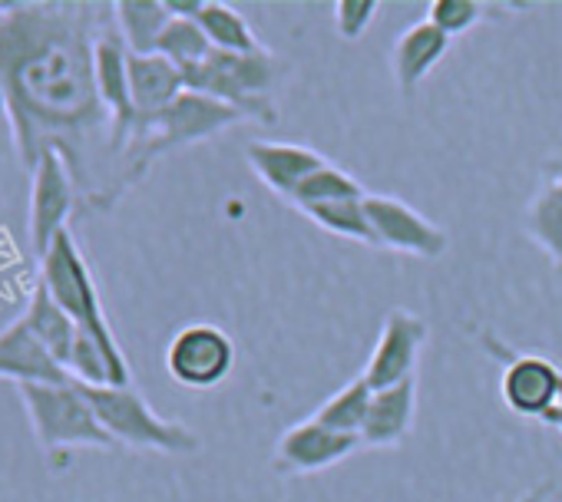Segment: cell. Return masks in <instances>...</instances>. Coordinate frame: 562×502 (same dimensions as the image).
I'll return each mask as SVG.
<instances>
[{"instance_id": "obj_1", "label": "cell", "mask_w": 562, "mask_h": 502, "mask_svg": "<svg viewBox=\"0 0 562 502\" xmlns=\"http://www.w3.org/2000/svg\"><path fill=\"white\" fill-rule=\"evenodd\" d=\"M113 4L90 0H14L0 4V116L31 172L60 152L80 215H106L139 185L97 90V41Z\"/></svg>"}, {"instance_id": "obj_2", "label": "cell", "mask_w": 562, "mask_h": 502, "mask_svg": "<svg viewBox=\"0 0 562 502\" xmlns=\"http://www.w3.org/2000/svg\"><path fill=\"white\" fill-rule=\"evenodd\" d=\"M37 278L47 285V292L57 298V305L74 318V324L103 347V354H106V361L113 367V387H130L133 384L130 361H126V354H123L110 321H106L93 269H90L87 255L77 244L74 228L57 235V241L47 251V259L41 262V275Z\"/></svg>"}, {"instance_id": "obj_3", "label": "cell", "mask_w": 562, "mask_h": 502, "mask_svg": "<svg viewBox=\"0 0 562 502\" xmlns=\"http://www.w3.org/2000/svg\"><path fill=\"white\" fill-rule=\"evenodd\" d=\"M27 420L41 449L64 466L74 449H113L116 443L103 430L83 384H24L18 387Z\"/></svg>"}, {"instance_id": "obj_4", "label": "cell", "mask_w": 562, "mask_h": 502, "mask_svg": "<svg viewBox=\"0 0 562 502\" xmlns=\"http://www.w3.org/2000/svg\"><path fill=\"white\" fill-rule=\"evenodd\" d=\"M186 90L212 96L245 116V123H274V87L281 64L265 47L258 54L212 50L199 67L186 70Z\"/></svg>"}, {"instance_id": "obj_5", "label": "cell", "mask_w": 562, "mask_h": 502, "mask_svg": "<svg viewBox=\"0 0 562 502\" xmlns=\"http://www.w3.org/2000/svg\"><path fill=\"white\" fill-rule=\"evenodd\" d=\"M238 123H245V116L238 110H232V106H225V103H218L212 96L186 90L169 110L136 123V133L130 139V166H133L136 179L143 182L146 172L166 152H176L182 146L212 139V136H218V133H225V129H232Z\"/></svg>"}, {"instance_id": "obj_6", "label": "cell", "mask_w": 562, "mask_h": 502, "mask_svg": "<svg viewBox=\"0 0 562 502\" xmlns=\"http://www.w3.org/2000/svg\"><path fill=\"white\" fill-rule=\"evenodd\" d=\"M83 390L116 446L149 449V453H166V456H189L199 449L195 430H189L179 420L159 417L133 384L130 387H83Z\"/></svg>"}, {"instance_id": "obj_7", "label": "cell", "mask_w": 562, "mask_h": 502, "mask_svg": "<svg viewBox=\"0 0 562 502\" xmlns=\"http://www.w3.org/2000/svg\"><path fill=\"white\" fill-rule=\"evenodd\" d=\"M80 215V192L60 152H44L31 169V205H27V238L34 259L44 262L70 218Z\"/></svg>"}, {"instance_id": "obj_8", "label": "cell", "mask_w": 562, "mask_h": 502, "mask_svg": "<svg viewBox=\"0 0 562 502\" xmlns=\"http://www.w3.org/2000/svg\"><path fill=\"white\" fill-rule=\"evenodd\" d=\"M235 367V341L218 324H186L166 347V370L189 390L218 387Z\"/></svg>"}, {"instance_id": "obj_9", "label": "cell", "mask_w": 562, "mask_h": 502, "mask_svg": "<svg viewBox=\"0 0 562 502\" xmlns=\"http://www.w3.org/2000/svg\"><path fill=\"white\" fill-rule=\"evenodd\" d=\"M364 208H368V221H371L378 248L434 262L450 244V238L440 225H434L427 215H420L417 208H411L407 202H401L394 195H371L368 192Z\"/></svg>"}, {"instance_id": "obj_10", "label": "cell", "mask_w": 562, "mask_h": 502, "mask_svg": "<svg viewBox=\"0 0 562 502\" xmlns=\"http://www.w3.org/2000/svg\"><path fill=\"white\" fill-rule=\"evenodd\" d=\"M358 449H361V436L328 430L315 417H308L278 436L271 463L285 476H308V472L338 466L341 459H348Z\"/></svg>"}, {"instance_id": "obj_11", "label": "cell", "mask_w": 562, "mask_h": 502, "mask_svg": "<svg viewBox=\"0 0 562 502\" xmlns=\"http://www.w3.org/2000/svg\"><path fill=\"white\" fill-rule=\"evenodd\" d=\"M424 344H427V321L411 311H391L384 318L381 338H378L361 377L368 380L371 390H387L394 384L411 380Z\"/></svg>"}, {"instance_id": "obj_12", "label": "cell", "mask_w": 562, "mask_h": 502, "mask_svg": "<svg viewBox=\"0 0 562 502\" xmlns=\"http://www.w3.org/2000/svg\"><path fill=\"white\" fill-rule=\"evenodd\" d=\"M559 380L562 370L542 354H513L503 364L499 397L516 417L542 420L559 403Z\"/></svg>"}, {"instance_id": "obj_13", "label": "cell", "mask_w": 562, "mask_h": 502, "mask_svg": "<svg viewBox=\"0 0 562 502\" xmlns=\"http://www.w3.org/2000/svg\"><path fill=\"white\" fill-rule=\"evenodd\" d=\"M245 162L251 166L258 182H265L278 198L295 202V195L305 185V179L312 172H318L328 159L322 152H315L312 146H302V142H265V139H255L245 149Z\"/></svg>"}, {"instance_id": "obj_14", "label": "cell", "mask_w": 562, "mask_h": 502, "mask_svg": "<svg viewBox=\"0 0 562 502\" xmlns=\"http://www.w3.org/2000/svg\"><path fill=\"white\" fill-rule=\"evenodd\" d=\"M0 380L24 384H67L70 374L54 361L41 338L27 328L24 318L11 321L0 331Z\"/></svg>"}, {"instance_id": "obj_15", "label": "cell", "mask_w": 562, "mask_h": 502, "mask_svg": "<svg viewBox=\"0 0 562 502\" xmlns=\"http://www.w3.org/2000/svg\"><path fill=\"white\" fill-rule=\"evenodd\" d=\"M450 37L443 31H437L427 18L411 24L391 50V70H394V83L404 96H411L434 70L437 64L447 57L450 50Z\"/></svg>"}, {"instance_id": "obj_16", "label": "cell", "mask_w": 562, "mask_h": 502, "mask_svg": "<svg viewBox=\"0 0 562 502\" xmlns=\"http://www.w3.org/2000/svg\"><path fill=\"white\" fill-rule=\"evenodd\" d=\"M417 420V377L394 384L387 390H374L371 410L361 430V446L387 449L407 440Z\"/></svg>"}, {"instance_id": "obj_17", "label": "cell", "mask_w": 562, "mask_h": 502, "mask_svg": "<svg viewBox=\"0 0 562 502\" xmlns=\"http://www.w3.org/2000/svg\"><path fill=\"white\" fill-rule=\"evenodd\" d=\"M186 93V77L159 54H130V96L139 119L159 116Z\"/></svg>"}, {"instance_id": "obj_18", "label": "cell", "mask_w": 562, "mask_h": 502, "mask_svg": "<svg viewBox=\"0 0 562 502\" xmlns=\"http://www.w3.org/2000/svg\"><path fill=\"white\" fill-rule=\"evenodd\" d=\"M24 321H27V328L41 338V344L54 354V361L67 370V361H70V351H74V344H77L80 328H77L74 318L57 305V298L47 292V285H44L41 278H37V285H34V292H31Z\"/></svg>"}, {"instance_id": "obj_19", "label": "cell", "mask_w": 562, "mask_h": 502, "mask_svg": "<svg viewBox=\"0 0 562 502\" xmlns=\"http://www.w3.org/2000/svg\"><path fill=\"white\" fill-rule=\"evenodd\" d=\"M116 31L130 54H156V44L172 21L166 0H116Z\"/></svg>"}, {"instance_id": "obj_20", "label": "cell", "mask_w": 562, "mask_h": 502, "mask_svg": "<svg viewBox=\"0 0 562 502\" xmlns=\"http://www.w3.org/2000/svg\"><path fill=\"white\" fill-rule=\"evenodd\" d=\"M195 24L205 31V37H209V44L215 50H225V54H258V50H265V44L258 41V34L245 21V14H238L232 4H222V0H202Z\"/></svg>"}, {"instance_id": "obj_21", "label": "cell", "mask_w": 562, "mask_h": 502, "mask_svg": "<svg viewBox=\"0 0 562 502\" xmlns=\"http://www.w3.org/2000/svg\"><path fill=\"white\" fill-rule=\"evenodd\" d=\"M526 231L559 269L562 265V175L559 172L532 195L526 212Z\"/></svg>"}, {"instance_id": "obj_22", "label": "cell", "mask_w": 562, "mask_h": 502, "mask_svg": "<svg viewBox=\"0 0 562 502\" xmlns=\"http://www.w3.org/2000/svg\"><path fill=\"white\" fill-rule=\"evenodd\" d=\"M371 397H374V390L368 387V380H364V377H355L351 384H345L338 393H331V397L315 410V420H318L322 426H328V430L361 436L364 420H368V410H371Z\"/></svg>"}, {"instance_id": "obj_23", "label": "cell", "mask_w": 562, "mask_h": 502, "mask_svg": "<svg viewBox=\"0 0 562 502\" xmlns=\"http://www.w3.org/2000/svg\"><path fill=\"white\" fill-rule=\"evenodd\" d=\"M364 198L325 202V205H308V208H299V212L308 215L318 228H325V231H331L338 238H348V241H358V244H374V231H371V221H368Z\"/></svg>"}, {"instance_id": "obj_24", "label": "cell", "mask_w": 562, "mask_h": 502, "mask_svg": "<svg viewBox=\"0 0 562 502\" xmlns=\"http://www.w3.org/2000/svg\"><path fill=\"white\" fill-rule=\"evenodd\" d=\"M212 50H215V47L209 44V37H205V31L195 24V18H172V21L166 24V31H162L159 44H156V54L166 57L169 64H176L182 73L192 70V67H199Z\"/></svg>"}, {"instance_id": "obj_25", "label": "cell", "mask_w": 562, "mask_h": 502, "mask_svg": "<svg viewBox=\"0 0 562 502\" xmlns=\"http://www.w3.org/2000/svg\"><path fill=\"white\" fill-rule=\"evenodd\" d=\"M364 195H368L364 185H361L351 172H345V169L325 162L318 172H312V175L305 179V185L299 189V195H295L292 205H295V208H308V205L345 202V198H364Z\"/></svg>"}, {"instance_id": "obj_26", "label": "cell", "mask_w": 562, "mask_h": 502, "mask_svg": "<svg viewBox=\"0 0 562 502\" xmlns=\"http://www.w3.org/2000/svg\"><path fill=\"white\" fill-rule=\"evenodd\" d=\"M490 14L486 4H480V0H434V4L427 8V21L443 31L450 41L473 31L476 24H483Z\"/></svg>"}, {"instance_id": "obj_27", "label": "cell", "mask_w": 562, "mask_h": 502, "mask_svg": "<svg viewBox=\"0 0 562 502\" xmlns=\"http://www.w3.org/2000/svg\"><path fill=\"white\" fill-rule=\"evenodd\" d=\"M378 14H381V4H378V0H338V4H335V27H338V37L348 41V44L361 41V37L371 31V24L378 21Z\"/></svg>"}, {"instance_id": "obj_28", "label": "cell", "mask_w": 562, "mask_h": 502, "mask_svg": "<svg viewBox=\"0 0 562 502\" xmlns=\"http://www.w3.org/2000/svg\"><path fill=\"white\" fill-rule=\"evenodd\" d=\"M542 423H549L552 430H559V433H562V410H549V413L542 417Z\"/></svg>"}, {"instance_id": "obj_29", "label": "cell", "mask_w": 562, "mask_h": 502, "mask_svg": "<svg viewBox=\"0 0 562 502\" xmlns=\"http://www.w3.org/2000/svg\"><path fill=\"white\" fill-rule=\"evenodd\" d=\"M546 499V486H539V489H532L529 495H522L519 502H542Z\"/></svg>"}, {"instance_id": "obj_30", "label": "cell", "mask_w": 562, "mask_h": 502, "mask_svg": "<svg viewBox=\"0 0 562 502\" xmlns=\"http://www.w3.org/2000/svg\"><path fill=\"white\" fill-rule=\"evenodd\" d=\"M555 410H562V380H559V403H555Z\"/></svg>"}, {"instance_id": "obj_31", "label": "cell", "mask_w": 562, "mask_h": 502, "mask_svg": "<svg viewBox=\"0 0 562 502\" xmlns=\"http://www.w3.org/2000/svg\"><path fill=\"white\" fill-rule=\"evenodd\" d=\"M559 272H562V265H559Z\"/></svg>"}]
</instances>
